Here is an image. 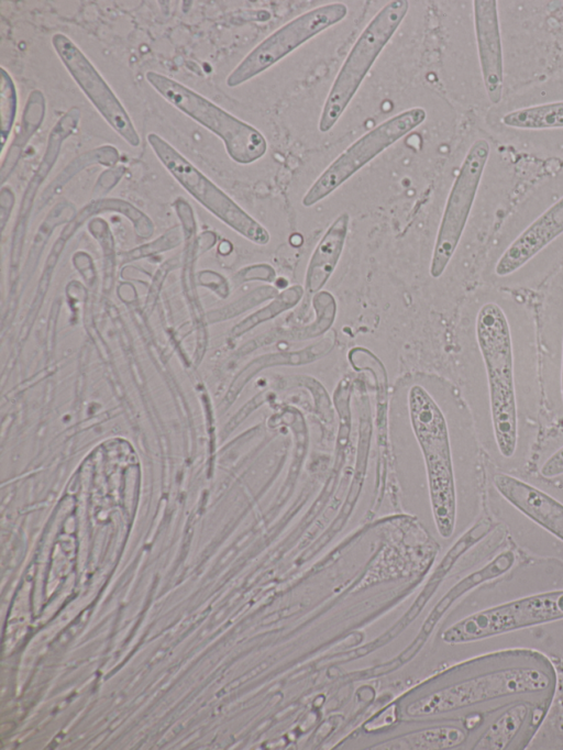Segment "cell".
<instances>
[{"mask_svg":"<svg viewBox=\"0 0 563 750\" xmlns=\"http://www.w3.org/2000/svg\"><path fill=\"white\" fill-rule=\"evenodd\" d=\"M276 278L275 268L266 263L254 264L242 268L236 274V279L240 283L260 280L265 283H273Z\"/></svg>","mask_w":563,"mask_h":750,"instance_id":"obj_30","label":"cell"},{"mask_svg":"<svg viewBox=\"0 0 563 750\" xmlns=\"http://www.w3.org/2000/svg\"><path fill=\"white\" fill-rule=\"evenodd\" d=\"M493 485L518 511L563 541V504L540 488L506 473L493 476Z\"/></svg>","mask_w":563,"mask_h":750,"instance_id":"obj_16","label":"cell"},{"mask_svg":"<svg viewBox=\"0 0 563 750\" xmlns=\"http://www.w3.org/2000/svg\"><path fill=\"white\" fill-rule=\"evenodd\" d=\"M147 142L170 175L206 209L249 241L266 245L271 234L225 192L207 178L194 164L156 133Z\"/></svg>","mask_w":563,"mask_h":750,"instance_id":"obj_11","label":"cell"},{"mask_svg":"<svg viewBox=\"0 0 563 750\" xmlns=\"http://www.w3.org/2000/svg\"><path fill=\"white\" fill-rule=\"evenodd\" d=\"M314 321L305 327L310 335L319 334L331 327L336 316V301L333 295L327 290H320L312 297Z\"/></svg>","mask_w":563,"mask_h":750,"instance_id":"obj_28","label":"cell"},{"mask_svg":"<svg viewBox=\"0 0 563 750\" xmlns=\"http://www.w3.org/2000/svg\"><path fill=\"white\" fill-rule=\"evenodd\" d=\"M305 288L301 285H291L278 293L268 304L249 315L244 320L238 323L233 333L235 335L243 334L254 327L272 320L289 309L296 307L301 300Z\"/></svg>","mask_w":563,"mask_h":750,"instance_id":"obj_25","label":"cell"},{"mask_svg":"<svg viewBox=\"0 0 563 750\" xmlns=\"http://www.w3.org/2000/svg\"><path fill=\"white\" fill-rule=\"evenodd\" d=\"M533 316L528 305L510 291L490 286L478 291L470 308L493 433L505 459L514 456L518 444L517 345L519 335L533 322Z\"/></svg>","mask_w":563,"mask_h":750,"instance_id":"obj_1","label":"cell"},{"mask_svg":"<svg viewBox=\"0 0 563 750\" xmlns=\"http://www.w3.org/2000/svg\"><path fill=\"white\" fill-rule=\"evenodd\" d=\"M516 563V554L511 550H506L498 553L495 558L488 561L485 565L478 570L472 572L460 582H457L437 604L432 609L429 617L426 619L420 633L413 640V642L394 661L390 663L382 664L383 666L376 668L374 671L376 674H384L389 671L395 670L401 664L409 661L413 655L421 649L426 642L428 636L433 630L434 626L438 624L443 614L464 594L471 592L475 587L490 582L505 575L508 571L512 569Z\"/></svg>","mask_w":563,"mask_h":750,"instance_id":"obj_15","label":"cell"},{"mask_svg":"<svg viewBox=\"0 0 563 750\" xmlns=\"http://www.w3.org/2000/svg\"><path fill=\"white\" fill-rule=\"evenodd\" d=\"M556 680L552 662L539 651H495L473 660L460 677L410 704L407 714L431 715L512 696L550 701Z\"/></svg>","mask_w":563,"mask_h":750,"instance_id":"obj_3","label":"cell"},{"mask_svg":"<svg viewBox=\"0 0 563 750\" xmlns=\"http://www.w3.org/2000/svg\"><path fill=\"white\" fill-rule=\"evenodd\" d=\"M434 379L415 377L399 387L394 408L404 412L426 467L431 509L441 537L452 536L456 486L448 416Z\"/></svg>","mask_w":563,"mask_h":750,"instance_id":"obj_4","label":"cell"},{"mask_svg":"<svg viewBox=\"0 0 563 750\" xmlns=\"http://www.w3.org/2000/svg\"><path fill=\"white\" fill-rule=\"evenodd\" d=\"M533 708L527 702L516 703L496 717L474 745L477 750L509 749L519 732L532 717Z\"/></svg>","mask_w":563,"mask_h":750,"instance_id":"obj_19","label":"cell"},{"mask_svg":"<svg viewBox=\"0 0 563 750\" xmlns=\"http://www.w3.org/2000/svg\"><path fill=\"white\" fill-rule=\"evenodd\" d=\"M540 473L547 478L563 475V445L543 462L540 467Z\"/></svg>","mask_w":563,"mask_h":750,"instance_id":"obj_31","label":"cell"},{"mask_svg":"<svg viewBox=\"0 0 563 750\" xmlns=\"http://www.w3.org/2000/svg\"><path fill=\"white\" fill-rule=\"evenodd\" d=\"M123 174H124L123 166H115L108 170H104L98 180L95 191L97 194L107 192L118 183V180L122 177Z\"/></svg>","mask_w":563,"mask_h":750,"instance_id":"obj_32","label":"cell"},{"mask_svg":"<svg viewBox=\"0 0 563 750\" xmlns=\"http://www.w3.org/2000/svg\"><path fill=\"white\" fill-rule=\"evenodd\" d=\"M107 211H115L124 214L133 223L134 230L140 238L147 239L153 234L154 227L148 217L134 206L120 199H99L85 206L75 217V223L80 227L88 218Z\"/></svg>","mask_w":563,"mask_h":750,"instance_id":"obj_24","label":"cell"},{"mask_svg":"<svg viewBox=\"0 0 563 750\" xmlns=\"http://www.w3.org/2000/svg\"><path fill=\"white\" fill-rule=\"evenodd\" d=\"M467 738L465 729L456 726H442L406 735L385 742L384 749H446L462 745Z\"/></svg>","mask_w":563,"mask_h":750,"instance_id":"obj_22","label":"cell"},{"mask_svg":"<svg viewBox=\"0 0 563 750\" xmlns=\"http://www.w3.org/2000/svg\"><path fill=\"white\" fill-rule=\"evenodd\" d=\"M279 293L278 288L271 285H263L249 291L238 300L229 304L221 309L210 311L207 316L211 321L227 320L241 315L266 300L273 299Z\"/></svg>","mask_w":563,"mask_h":750,"instance_id":"obj_26","label":"cell"},{"mask_svg":"<svg viewBox=\"0 0 563 750\" xmlns=\"http://www.w3.org/2000/svg\"><path fill=\"white\" fill-rule=\"evenodd\" d=\"M145 78L172 106L220 137L235 163L252 164L267 152V141L257 129L198 92L156 71H147Z\"/></svg>","mask_w":563,"mask_h":750,"instance_id":"obj_6","label":"cell"},{"mask_svg":"<svg viewBox=\"0 0 563 750\" xmlns=\"http://www.w3.org/2000/svg\"><path fill=\"white\" fill-rule=\"evenodd\" d=\"M18 110V93L14 81L10 74L1 68L0 85V119H1V151L4 147L12 130Z\"/></svg>","mask_w":563,"mask_h":750,"instance_id":"obj_27","label":"cell"},{"mask_svg":"<svg viewBox=\"0 0 563 750\" xmlns=\"http://www.w3.org/2000/svg\"><path fill=\"white\" fill-rule=\"evenodd\" d=\"M46 111L45 97L40 90H32L24 106L19 133L13 139L1 165V183L16 166L24 147L43 123Z\"/></svg>","mask_w":563,"mask_h":750,"instance_id":"obj_21","label":"cell"},{"mask_svg":"<svg viewBox=\"0 0 563 750\" xmlns=\"http://www.w3.org/2000/svg\"><path fill=\"white\" fill-rule=\"evenodd\" d=\"M563 265V174L539 185L507 219L483 277L507 291L545 284Z\"/></svg>","mask_w":563,"mask_h":750,"instance_id":"obj_2","label":"cell"},{"mask_svg":"<svg viewBox=\"0 0 563 750\" xmlns=\"http://www.w3.org/2000/svg\"><path fill=\"white\" fill-rule=\"evenodd\" d=\"M406 0L386 3L362 31L336 74L319 119V131L329 132L342 117L378 55L402 23Z\"/></svg>","mask_w":563,"mask_h":750,"instance_id":"obj_5","label":"cell"},{"mask_svg":"<svg viewBox=\"0 0 563 750\" xmlns=\"http://www.w3.org/2000/svg\"><path fill=\"white\" fill-rule=\"evenodd\" d=\"M541 296L542 328L559 340L558 390L563 407V265L548 279Z\"/></svg>","mask_w":563,"mask_h":750,"instance_id":"obj_20","label":"cell"},{"mask_svg":"<svg viewBox=\"0 0 563 750\" xmlns=\"http://www.w3.org/2000/svg\"><path fill=\"white\" fill-rule=\"evenodd\" d=\"M52 45L65 68L108 124L131 146L140 136L126 110L81 49L66 35L57 33Z\"/></svg>","mask_w":563,"mask_h":750,"instance_id":"obj_13","label":"cell"},{"mask_svg":"<svg viewBox=\"0 0 563 750\" xmlns=\"http://www.w3.org/2000/svg\"><path fill=\"white\" fill-rule=\"evenodd\" d=\"M490 143L475 140L466 151L449 190L431 254L429 274L440 278L453 260L483 181L490 157Z\"/></svg>","mask_w":563,"mask_h":750,"instance_id":"obj_8","label":"cell"},{"mask_svg":"<svg viewBox=\"0 0 563 750\" xmlns=\"http://www.w3.org/2000/svg\"><path fill=\"white\" fill-rule=\"evenodd\" d=\"M426 117L423 108H410L363 134L318 176L303 195L302 206L309 208L325 199L383 151L419 126Z\"/></svg>","mask_w":563,"mask_h":750,"instance_id":"obj_10","label":"cell"},{"mask_svg":"<svg viewBox=\"0 0 563 750\" xmlns=\"http://www.w3.org/2000/svg\"><path fill=\"white\" fill-rule=\"evenodd\" d=\"M563 619V589L538 593L488 607L450 626L446 643H467Z\"/></svg>","mask_w":563,"mask_h":750,"instance_id":"obj_9","label":"cell"},{"mask_svg":"<svg viewBox=\"0 0 563 750\" xmlns=\"http://www.w3.org/2000/svg\"><path fill=\"white\" fill-rule=\"evenodd\" d=\"M120 155L118 150L112 145H101L97 148H92L85 152L71 162L58 174V176L53 180V183L47 187L46 191L43 194L41 200L46 202L49 198L55 195L70 178L76 174L95 164L102 166H114L119 162Z\"/></svg>","mask_w":563,"mask_h":750,"instance_id":"obj_23","label":"cell"},{"mask_svg":"<svg viewBox=\"0 0 563 750\" xmlns=\"http://www.w3.org/2000/svg\"><path fill=\"white\" fill-rule=\"evenodd\" d=\"M350 214L340 213L317 243L305 273L303 288L309 295L322 290L341 258L349 233Z\"/></svg>","mask_w":563,"mask_h":750,"instance_id":"obj_18","label":"cell"},{"mask_svg":"<svg viewBox=\"0 0 563 750\" xmlns=\"http://www.w3.org/2000/svg\"><path fill=\"white\" fill-rule=\"evenodd\" d=\"M80 109L73 107L68 109L52 128L48 134L44 155L38 164L37 169L30 180L22 199L19 219L16 221L13 236L14 247H21L34 196L40 185L55 165L63 143L76 131L80 121Z\"/></svg>","mask_w":563,"mask_h":750,"instance_id":"obj_17","label":"cell"},{"mask_svg":"<svg viewBox=\"0 0 563 750\" xmlns=\"http://www.w3.org/2000/svg\"><path fill=\"white\" fill-rule=\"evenodd\" d=\"M344 3L319 5L290 20L257 44L229 74L227 85L238 87L264 73L300 45L347 15Z\"/></svg>","mask_w":563,"mask_h":750,"instance_id":"obj_12","label":"cell"},{"mask_svg":"<svg viewBox=\"0 0 563 750\" xmlns=\"http://www.w3.org/2000/svg\"><path fill=\"white\" fill-rule=\"evenodd\" d=\"M490 111L488 123L498 133L563 154V82L545 84Z\"/></svg>","mask_w":563,"mask_h":750,"instance_id":"obj_7","label":"cell"},{"mask_svg":"<svg viewBox=\"0 0 563 750\" xmlns=\"http://www.w3.org/2000/svg\"><path fill=\"white\" fill-rule=\"evenodd\" d=\"M473 19L484 90L488 101L496 107L503 101L505 82L504 49L497 1H473Z\"/></svg>","mask_w":563,"mask_h":750,"instance_id":"obj_14","label":"cell"},{"mask_svg":"<svg viewBox=\"0 0 563 750\" xmlns=\"http://www.w3.org/2000/svg\"><path fill=\"white\" fill-rule=\"evenodd\" d=\"M181 236L178 228H172L158 239L151 243L139 246L123 254L124 260H135L148 256L158 252L170 250L180 243Z\"/></svg>","mask_w":563,"mask_h":750,"instance_id":"obj_29","label":"cell"}]
</instances>
